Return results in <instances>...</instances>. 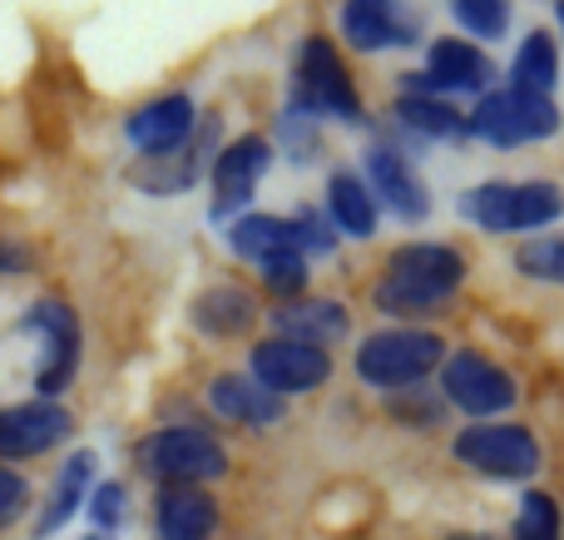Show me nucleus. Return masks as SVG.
Listing matches in <instances>:
<instances>
[{
	"label": "nucleus",
	"mask_w": 564,
	"mask_h": 540,
	"mask_svg": "<svg viewBox=\"0 0 564 540\" xmlns=\"http://www.w3.org/2000/svg\"><path fill=\"white\" fill-rule=\"evenodd\" d=\"M347 307L332 303V298H288V303L273 307V327H282L288 343H307V347H322L347 337Z\"/></svg>",
	"instance_id": "nucleus-18"
},
{
	"label": "nucleus",
	"mask_w": 564,
	"mask_h": 540,
	"mask_svg": "<svg viewBox=\"0 0 564 540\" xmlns=\"http://www.w3.org/2000/svg\"><path fill=\"white\" fill-rule=\"evenodd\" d=\"M228 244L238 248V258H248V263H258V268H268V263H278V258L297 253L292 224H288V218H273V214L238 218V224L228 228Z\"/></svg>",
	"instance_id": "nucleus-20"
},
{
	"label": "nucleus",
	"mask_w": 564,
	"mask_h": 540,
	"mask_svg": "<svg viewBox=\"0 0 564 540\" xmlns=\"http://www.w3.org/2000/svg\"><path fill=\"white\" fill-rule=\"evenodd\" d=\"M69 412L50 397L20 407H0V462H25V456H45L69 436Z\"/></svg>",
	"instance_id": "nucleus-11"
},
{
	"label": "nucleus",
	"mask_w": 564,
	"mask_h": 540,
	"mask_svg": "<svg viewBox=\"0 0 564 540\" xmlns=\"http://www.w3.org/2000/svg\"><path fill=\"white\" fill-rule=\"evenodd\" d=\"M253 298L243 293V288H234V283H218V288H208L204 298L194 303V323L204 327L208 337H234V333H243V327H253Z\"/></svg>",
	"instance_id": "nucleus-23"
},
{
	"label": "nucleus",
	"mask_w": 564,
	"mask_h": 540,
	"mask_svg": "<svg viewBox=\"0 0 564 540\" xmlns=\"http://www.w3.org/2000/svg\"><path fill=\"white\" fill-rule=\"evenodd\" d=\"M332 377V357L322 347L307 343H288V337H268L253 347V382L273 397H292V392H312Z\"/></svg>",
	"instance_id": "nucleus-10"
},
{
	"label": "nucleus",
	"mask_w": 564,
	"mask_h": 540,
	"mask_svg": "<svg viewBox=\"0 0 564 540\" xmlns=\"http://www.w3.org/2000/svg\"><path fill=\"white\" fill-rule=\"evenodd\" d=\"M441 363H446V343L436 333H377L357 347V377L381 392L421 382Z\"/></svg>",
	"instance_id": "nucleus-3"
},
{
	"label": "nucleus",
	"mask_w": 564,
	"mask_h": 540,
	"mask_svg": "<svg viewBox=\"0 0 564 540\" xmlns=\"http://www.w3.org/2000/svg\"><path fill=\"white\" fill-rule=\"evenodd\" d=\"M367 174H371V184H377V204H387L391 214H401V218H426L431 214L426 184H421L416 169H411L391 144L367 149Z\"/></svg>",
	"instance_id": "nucleus-17"
},
{
	"label": "nucleus",
	"mask_w": 564,
	"mask_h": 540,
	"mask_svg": "<svg viewBox=\"0 0 564 540\" xmlns=\"http://www.w3.org/2000/svg\"><path fill=\"white\" fill-rule=\"evenodd\" d=\"M292 99H297L302 115H337V119H357L361 99L351 89L347 65L337 60V50L322 35H312L297 50V65H292Z\"/></svg>",
	"instance_id": "nucleus-5"
},
{
	"label": "nucleus",
	"mask_w": 564,
	"mask_h": 540,
	"mask_svg": "<svg viewBox=\"0 0 564 540\" xmlns=\"http://www.w3.org/2000/svg\"><path fill=\"white\" fill-rule=\"evenodd\" d=\"M466 278V263H460L456 248L446 244H406L391 253L387 273L377 283V307L397 317H416L441 307Z\"/></svg>",
	"instance_id": "nucleus-1"
},
{
	"label": "nucleus",
	"mask_w": 564,
	"mask_h": 540,
	"mask_svg": "<svg viewBox=\"0 0 564 540\" xmlns=\"http://www.w3.org/2000/svg\"><path fill=\"white\" fill-rule=\"evenodd\" d=\"M25 501H30L25 476L10 472V466H0V531H6V526L15 521L20 511H25Z\"/></svg>",
	"instance_id": "nucleus-33"
},
{
	"label": "nucleus",
	"mask_w": 564,
	"mask_h": 540,
	"mask_svg": "<svg viewBox=\"0 0 564 540\" xmlns=\"http://www.w3.org/2000/svg\"><path fill=\"white\" fill-rule=\"evenodd\" d=\"M208 402H214L218 417L243 422V426H268V422H278V417L288 412V407H282V397L263 392L253 377H218V382L208 387Z\"/></svg>",
	"instance_id": "nucleus-19"
},
{
	"label": "nucleus",
	"mask_w": 564,
	"mask_h": 540,
	"mask_svg": "<svg viewBox=\"0 0 564 540\" xmlns=\"http://www.w3.org/2000/svg\"><path fill=\"white\" fill-rule=\"evenodd\" d=\"M263 278H268V288L288 303V298H297L302 293V283H307V258L302 253H288V258H278V263H268L263 268Z\"/></svg>",
	"instance_id": "nucleus-30"
},
{
	"label": "nucleus",
	"mask_w": 564,
	"mask_h": 540,
	"mask_svg": "<svg viewBox=\"0 0 564 540\" xmlns=\"http://www.w3.org/2000/svg\"><path fill=\"white\" fill-rule=\"evenodd\" d=\"M456 540H480V536H456Z\"/></svg>",
	"instance_id": "nucleus-35"
},
{
	"label": "nucleus",
	"mask_w": 564,
	"mask_h": 540,
	"mask_svg": "<svg viewBox=\"0 0 564 540\" xmlns=\"http://www.w3.org/2000/svg\"><path fill=\"white\" fill-rule=\"evenodd\" d=\"M460 214L486 234H525L555 224L564 214V194L555 184H480L460 198Z\"/></svg>",
	"instance_id": "nucleus-2"
},
{
	"label": "nucleus",
	"mask_w": 564,
	"mask_h": 540,
	"mask_svg": "<svg viewBox=\"0 0 564 540\" xmlns=\"http://www.w3.org/2000/svg\"><path fill=\"white\" fill-rule=\"evenodd\" d=\"M456 462L476 466L480 476H500V482H525L540 472V442L535 432L516 422H480L456 436Z\"/></svg>",
	"instance_id": "nucleus-7"
},
{
	"label": "nucleus",
	"mask_w": 564,
	"mask_h": 540,
	"mask_svg": "<svg viewBox=\"0 0 564 540\" xmlns=\"http://www.w3.org/2000/svg\"><path fill=\"white\" fill-rule=\"evenodd\" d=\"M341 35L357 50H367V55L401 50V45H416L421 15L406 10L401 0H347L341 6Z\"/></svg>",
	"instance_id": "nucleus-12"
},
{
	"label": "nucleus",
	"mask_w": 564,
	"mask_h": 540,
	"mask_svg": "<svg viewBox=\"0 0 564 540\" xmlns=\"http://www.w3.org/2000/svg\"><path fill=\"white\" fill-rule=\"evenodd\" d=\"M516 540H560V506L550 501L545 492H525V496H520Z\"/></svg>",
	"instance_id": "nucleus-26"
},
{
	"label": "nucleus",
	"mask_w": 564,
	"mask_h": 540,
	"mask_svg": "<svg viewBox=\"0 0 564 540\" xmlns=\"http://www.w3.org/2000/svg\"><path fill=\"white\" fill-rule=\"evenodd\" d=\"M268 159H273V149H268V139H258V134L234 139V144L214 159V218L218 224L234 218L238 208H248L258 179L268 174Z\"/></svg>",
	"instance_id": "nucleus-13"
},
{
	"label": "nucleus",
	"mask_w": 564,
	"mask_h": 540,
	"mask_svg": "<svg viewBox=\"0 0 564 540\" xmlns=\"http://www.w3.org/2000/svg\"><path fill=\"white\" fill-rule=\"evenodd\" d=\"M85 540H109V536H85Z\"/></svg>",
	"instance_id": "nucleus-36"
},
{
	"label": "nucleus",
	"mask_w": 564,
	"mask_h": 540,
	"mask_svg": "<svg viewBox=\"0 0 564 540\" xmlns=\"http://www.w3.org/2000/svg\"><path fill=\"white\" fill-rule=\"evenodd\" d=\"M327 224L351 238L377 234V198L367 194L357 174H332L327 179Z\"/></svg>",
	"instance_id": "nucleus-21"
},
{
	"label": "nucleus",
	"mask_w": 564,
	"mask_h": 540,
	"mask_svg": "<svg viewBox=\"0 0 564 540\" xmlns=\"http://www.w3.org/2000/svg\"><path fill=\"white\" fill-rule=\"evenodd\" d=\"M124 134H129V144L149 159L178 154V149H188V139H194V99L164 95V99H154V105L134 109L129 125H124Z\"/></svg>",
	"instance_id": "nucleus-14"
},
{
	"label": "nucleus",
	"mask_w": 564,
	"mask_h": 540,
	"mask_svg": "<svg viewBox=\"0 0 564 540\" xmlns=\"http://www.w3.org/2000/svg\"><path fill=\"white\" fill-rule=\"evenodd\" d=\"M129 516V496L119 482H99L95 496H89V521L99 526V531H119Z\"/></svg>",
	"instance_id": "nucleus-29"
},
{
	"label": "nucleus",
	"mask_w": 564,
	"mask_h": 540,
	"mask_svg": "<svg viewBox=\"0 0 564 540\" xmlns=\"http://www.w3.org/2000/svg\"><path fill=\"white\" fill-rule=\"evenodd\" d=\"M441 387H446V402L466 417H500L506 407H516V377L480 353L446 357L441 363Z\"/></svg>",
	"instance_id": "nucleus-8"
},
{
	"label": "nucleus",
	"mask_w": 564,
	"mask_h": 540,
	"mask_svg": "<svg viewBox=\"0 0 564 540\" xmlns=\"http://www.w3.org/2000/svg\"><path fill=\"white\" fill-rule=\"evenodd\" d=\"M555 10H560V20H564V0H560V6H555Z\"/></svg>",
	"instance_id": "nucleus-34"
},
{
	"label": "nucleus",
	"mask_w": 564,
	"mask_h": 540,
	"mask_svg": "<svg viewBox=\"0 0 564 540\" xmlns=\"http://www.w3.org/2000/svg\"><path fill=\"white\" fill-rule=\"evenodd\" d=\"M516 268L530 278H550V283H564V238H540V244H525L516 253Z\"/></svg>",
	"instance_id": "nucleus-28"
},
{
	"label": "nucleus",
	"mask_w": 564,
	"mask_h": 540,
	"mask_svg": "<svg viewBox=\"0 0 564 540\" xmlns=\"http://www.w3.org/2000/svg\"><path fill=\"white\" fill-rule=\"evenodd\" d=\"M25 333L40 337V372H35V387L55 402V392H65L69 382H75V367H79V323L75 313H69L65 303H55V298H45V303H35L25 313Z\"/></svg>",
	"instance_id": "nucleus-9"
},
{
	"label": "nucleus",
	"mask_w": 564,
	"mask_h": 540,
	"mask_svg": "<svg viewBox=\"0 0 564 540\" xmlns=\"http://www.w3.org/2000/svg\"><path fill=\"white\" fill-rule=\"evenodd\" d=\"M139 466L159 482H184V486H198V482H218L228 472V456L224 446L214 442L208 432L198 426H164V432L144 436L139 442Z\"/></svg>",
	"instance_id": "nucleus-4"
},
{
	"label": "nucleus",
	"mask_w": 564,
	"mask_h": 540,
	"mask_svg": "<svg viewBox=\"0 0 564 540\" xmlns=\"http://www.w3.org/2000/svg\"><path fill=\"white\" fill-rule=\"evenodd\" d=\"M516 89L520 95H540V99H550V89H555V79H560V50H555V40L545 35V30H535V35H525V45H520V55H516Z\"/></svg>",
	"instance_id": "nucleus-24"
},
{
	"label": "nucleus",
	"mask_w": 564,
	"mask_h": 540,
	"mask_svg": "<svg viewBox=\"0 0 564 540\" xmlns=\"http://www.w3.org/2000/svg\"><path fill=\"white\" fill-rule=\"evenodd\" d=\"M218 526V501L204 486L169 482L154 501V536L159 540H208Z\"/></svg>",
	"instance_id": "nucleus-16"
},
{
	"label": "nucleus",
	"mask_w": 564,
	"mask_h": 540,
	"mask_svg": "<svg viewBox=\"0 0 564 540\" xmlns=\"http://www.w3.org/2000/svg\"><path fill=\"white\" fill-rule=\"evenodd\" d=\"M397 119L406 129H421V134H431V139L466 134V119H460V109L446 105V99H436V95H401L397 99Z\"/></svg>",
	"instance_id": "nucleus-25"
},
{
	"label": "nucleus",
	"mask_w": 564,
	"mask_h": 540,
	"mask_svg": "<svg viewBox=\"0 0 564 540\" xmlns=\"http://www.w3.org/2000/svg\"><path fill=\"white\" fill-rule=\"evenodd\" d=\"M282 144H288L292 159H312L317 154V129H312V115H282Z\"/></svg>",
	"instance_id": "nucleus-32"
},
{
	"label": "nucleus",
	"mask_w": 564,
	"mask_h": 540,
	"mask_svg": "<svg viewBox=\"0 0 564 540\" xmlns=\"http://www.w3.org/2000/svg\"><path fill=\"white\" fill-rule=\"evenodd\" d=\"M89 482H95V456H89V452H75L65 466H59L55 492H50L45 511H40V521H35V536H55L59 526H65L69 516L79 511V501H85Z\"/></svg>",
	"instance_id": "nucleus-22"
},
{
	"label": "nucleus",
	"mask_w": 564,
	"mask_h": 540,
	"mask_svg": "<svg viewBox=\"0 0 564 540\" xmlns=\"http://www.w3.org/2000/svg\"><path fill=\"white\" fill-rule=\"evenodd\" d=\"M470 129H476L486 144H496V149H520V144H530V139L560 134V109H555V99L520 95V89H500V95H486L476 105Z\"/></svg>",
	"instance_id": "nucleus-6"
},
{
	"label": "nucleus",
	"mask_w": 564,
	"mask_h": 540,
	"mask_svg": "<svg viewBox=\"0 0 564 540\" xmlns=\"http://www.w3.org/2000/svg\"><path fill=\"white\" fill-rule=\"evenodd\" d=\"M292 224V238H297V253H332V224L327 218H317V214H297V218H288Z\"/></svg>",
	"instance_id": "nucleus-31"
},
{
	"label": "nucleus",
	"mask_w": 564,
	"mask_h": 540,
	"mask_svg": "<svg viewBox=\"0 0 564 540\" xmlns=\"http://www.w3.org/2000/svg\"><path fill=\"white\" fill-rule=\"evenodd\" d=\"M490 79H496V69H490V60L480 55L470 40H436L426 55V75H411L406 79V95H436V89H456V95H466V89H486Z\"/></svg>",
	"instance_id": "nucleus-15"
},
{
	"label": "nucleus",
	"mask_w": 564,
	"mask_h": 540,
	"mask_svg": "<svg viewBox=\"0 0 564 540\" xmlns=\"http://www.w3.org/2000/svg\"><path fill=\"white\" fill-rule=\"evenodd\" d=\"M456 20L486 40H500L510 30V0H451Z\"/></svg>",
	"instance_id": "nucleus-27"
}]
</instances>
